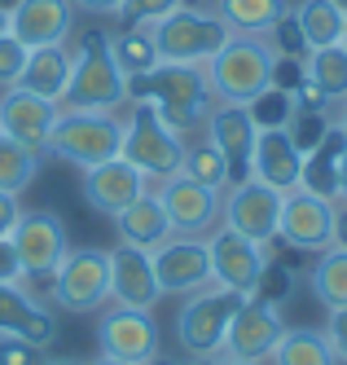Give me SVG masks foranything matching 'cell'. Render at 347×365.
I'll return each instance as SVG.
<instances>
[{"label":"cell","instance_id":"cell-1","mask_svg":"<svg viewBox=\"0 0 347 365\" xmlns=\"http://www.w3.org/2000/svg\"><path fill=\"white\" fill-rule=\"evenodd\" d=\"M128 101L132 106L150 101L176 133H198L211 115V106H216L211 84H207V66H198V62H158L145 75H132Z\"/></svg>","mask_w":347,"mask_h":365},{"label":"cell","instance_id":"cell-2","mask_svg":"<svg viewBox=\"0 0 347 365\" xmlns=\"http://www.w3.org/2000/svg\"><path fill=\"white\" fill-rule=\"evenodd\" d=\"M128 101V75L110 58V36L105 31H84L75 44V71L71 84L58 97V110H101L115 115Z\"/></svg>","mask_w":347,"mask_h":365},{"label":"cell","instance_id":"cell-3","mask_svg":"<svg viewBox=\"0 0 347 365\" xmlns=\"http://www.w3.org/2000/svg\"><path fill=\"white\" fill-rule=\"evenodd\" d=\"M273 44L264 36H229L207 66V84L216 101H233V106H251V101L273 84Z\"/></svg>","mask_w":347,"mask_h":365},{"label":"cell","instance_id":"cell-4","mask_svg":"<svg viewBox=\"0 0 347 365\" xmlns=\"http://www.w3.org/2000/svg\"><path fill=\"white\" fill-rule=\"evenodd\" d=\"M119 159H128L145 180H158V185H163V180L176 176L180 163H185V133H176L150 101H137L132 119L123 123Z\"/></svg>","mask_w":347,"mask_h":365},{"label":"cell","instance_id":"cell-5","mask_svg":"<svg viewBox=\"0 0 347 365\" xmlns=\"http://www.w3.org/2000/svg\"><path fill=\"white\" fill-rule=\"evenodd\" d=\"M123 145V123L101 110H58V123L48 133V154L71 168H97L115 159Z\"/></svg>","mask_w":347,"mask_h":365},{"label":"cell","instance_id":"cell-6","mask_svg":"<svg viewBox=\"0 0 347 365\" xmlns=\"http://www.w3.org/2000/svg\"><path fill=\"white\" fill-rule=\"evenodd\" d=\"M150 36L158 48V62H198L202 66L233 31L211 9L180 5V9L163 14L158 22H150Z\"/></svg>","mask_w":347,"mask_h":365},{"label":"cell","instance_id":"cell-7","mask_svg":"<svg viewBox=\"0 0 347 365\" xmlns=\"http://www.w3.org/2000/svg\"><path fill=\"white\" fill-rule=\"evenodd\" d=\"M48 299L66 312H97L110 299V251L66 247L58 269L48 273Z\"/></svg>","mask_w":347,"mask_h":365},{"label":"cell","instance_id":"cell-8","mask_svg":"<svg viewBox=\"0 0 347 365\" xmlns=\"http://www.w3.org/2000/svg\"><path fill=\"white\" fill-rule=\"evenodd\" d=\"M242 299L247 295L229 291V286H220V282H211V286H202V291L185 295V308H180V317H176L180 348L190 352V356H216L224 348V330H229L233 308L242 304Z\"/></svg>","mask_w":347,"mask_h":365},{"label":"cell","instance_id":"cell-9","mask_svg":"<svg viewBox=\"0 0 347 365\" xmlns=\"http://www.w3.org/2000/svg\"><path fill=\"white\" fill-rule=\"evenodd\" d=\"M277 216H281V194L255 176L233 180L220 198V225H229L233 233H242L259 247L277 242Z\"/></svg>","mask_w":347,"mask_h":365},{"label":"cell","instance_id":"cell-10","mask_svg":"<svg viewBox=\"0 0 347 365\" xmlns=\"http://www.w3.org/2000/svg\"><path fill=\"white\" fill-rule=\"evenodd\" d=\"M277 242H286L290 251H304V255H321L326 247H334V202L316 198L299 185L281 194Z\"/></svg>","mask_w":347,"mask_h":365},{"label":"cell","instance_id":"cell-11","mask_svg":"<svg viewBox=\"0 0 347 365\" xmlns=\"http://www.w3.org/2000/svg\"><path fill=\"white\" fill-rule=\"evenodd\" d=\"M154 259V277L163 295H194L202 286H211V251L207 238H180V233H167L163 242L150 251Z\"/></svg>","mask_w":347,"mask_h":365},{"label":"cell","instance_id":"cell-12","mask_svg":"<svg viewBox=\"0 0 347 365\" xmlns=\"http://www.w3.org/2000/svg\"><path fill=\"white\" fill-rule=\"evenodd\" d=\"M154 194H158V202H163V212H167L172 233H180V238H207V233L220 225V198L224 194L198 185V180H190L185 172L167 176Z\"/></svg>","mask_w":347,"mask_h":365},{"label":"cell","instance_id":"cell-13","mask_svg":"<svg viewBox=\"0 0 347 365\" xmlns=\"http://www.w3.org/2000/svg\"><path fill=\"white\" fill-rule=\"evenodd\" d=\"M286 334V322H281V312L269 308V304H259V299H242L233 308V317H229V330H224V356H237V361H255L264 365L273 356L277 348V339Z\"/></svg>","mask_w":347,"mask_h":365},{"label":"cell","instance_id":"cell-14","mask_svg":"<svg viewBox=\"0 0 347 365\" xmlns=\"http://www.w3.org/2000/svg\"><path fill=\"white\" fill-rule=\"evenodd\" d=\"M9 242L18 251L22 277H48L58 269V259L66 255V225L53 212H22Z\"/></svg>","mask_w":347,"mask_h":365},{"label":"cell","instance_id":"cell-15","mask_svg":"<svg viewBox=\"0 0 347 365\" xmlns=\"http://www.w3.org/2000/svg\"><path fill=\"white\" fill-rule=\"evenodd\" d=\"M207 251H211V277L237 295H251L259 269L269 264V251L251 238H242V233H233L229 225H216L207 233Z\"/></svg>","mask_w":347,"mask_h":365},{"label":"cell","instance_id":"cell-16","mask_svg":"<svg viewBox=\"0 0 347 365\" xmlns=\"http://www.w3.org/2000/svg\"><path fill=\"white\" fill-rule=\"evenodd\" d=\"M97 344L105 356L128 361V365H145L158 352V322L145 308H110L97 326Z\"/></svg>","mask_w":347,"mask_h":365},{"label":"cell","instance_id":"cell-17","mask_svg":"<svg viewBox=\"0 0 347 365\" xmlns=\"http://www.w3.org/2000/svg\"><path fill=\"white\" fill-rule=\"evenodd\" d=\"M202 128H207V141L216 145L224 154V163H229V185H233V180H247L251 176L255 137H259L251 110L247 106H233V101H216Z\"/></svg>","mask_w":347,"mask_h":365},{"label":"cell","instance_id":"cell-18","mask_svg":"<svg viewBox=\"0 0 347 365\" xmlns=\"http://www.w3.org/2000/svg\"><path fill=\"white\" fill-rule=\"evenodd\" d=\"M53 123H58V101L36 97V93H26L18 84L0 93V133L14 137V141H22L26 150L44 154Z\"/></svg>","mask_w":347,"mask_h":365},{"label":"cell","instance_id":"cell-19","mask_svg":"<svg viewBox=\"0 0 347 365\" xmlns=\"http://www.w3.org/2000/svg\"><path fill=\"white\" fill-rule=\"evenodd\" d=\"M9 36L26 48L40 44H71L75 36V5L71 0H18L9 9Z\"/></svg>","mask_w":347,"mask_h":365},{"label":"cell","instance_id":"cell-20","mask_svg":"<svg viewBox=\"0 0 347 365\" xmlns=\"http://www.w3.org/2000/svg\"><path fill=\"white\" fill-rule=\"evenodd\" d=\"M110 299H115L119 308H145V312L163 299V291H158V277H154L150 251L132 247V242L110 247Z\"/></svg>","mask_w":347,"mask_h":365},{"label":"cell","instance_id":"cell-21","mask_svg":"<svg viewBox=\"0 0 347 365\" xmlns=\"http://www.w3.org/2000/svg\"><path fill=\"white\" fill-rule=\"evenodd\" d=\"M145 185H150V180L132 168L128 159H119V154L84 172V198H88V207H93L97 216H110V220L123 212L128 202H137L145 194Z\"/></svg>","mask_w":347,"mask_h":365},{"label":"cell","instance_id":"cell-22","mask_svg":"<svg viewBox=\"0 0 347 365\" xmlns=\"http://www.w3.org/2000/svg\"><path fill=\"white\" fill-rule=\"evenodd\" d=\"M299 168H304V154H299L295 137L286 128H259L255 154H251V176L277 194H290L299 185Z\"/></svg>","mask_w":347,"mask_h":365},{"label":"cell","instance_id":"cell-23","mask_svg":"<svg viewBox=\"0 0 347 365\" xmlns=\"http://www.w3.org/2000/svg\"><path fill=\"white\" fill-rule=\"evenodd\" d=\"M0 334H18L36 352H44L58 339V317L44 304H36L18 282H0Z\"/></svg>","mask_w":347,"mask_h":365},{"label":"cell","instance_id":"cell-24","mask_svg":"<svg viewBox=\"0 0 347 365\" xmlns=\"http://www.w3.org/2000/svg\"><path fill=\"white\" fill-rule=\"evenodd\" d=\"M71 71H75V48L71 44H40V48L26 53V66L18 75V88L58 101L66 93V84H71Z\"/></svg>","mask_w":347,"mask_h":365},{"label":"cell","instance_id":"cell-25","mask_svg":"<svg viewBox=\"0 0 347 365\" xmlns=\"http://www.w3.org/2000/svg\"><path fill=\"white\" fill-rule=\"evenodd\" d=\"M343 150H347V137L338 133V128H330V133L304 154L299 190H308V194H316V198L338 202V159H343Z\"/></svg>","mask_w":347,"mask_h":365},{"label":"cell","instance_id":"cell-26","mask_svg":"<svg viewBox=\"0 0 347 365\" xmlns=\"http://www.w3.org/2000/svg\"><path fill=\"white\" fill-rule=\"evenodd\" d=\"M115 229H119V242H132V247H141V251H154L172 233L163 202H158V194H150V190L115 216Z\"/></svg>","mask_w":347,"mask_h":365},{"label":"cell","instance_id":"cell-27","mask_svg":"<svg viewBox=\"0 0 347 365\" xmlns=\"http://www.w3.org/2000/svg\"><path fill=\"white\" fill-rule=\"evenodd\" d=\"M286 9H290L286 0H211V14L233 36H269V27Z\"/></svg>","mask_w":347,"mask_h":365},{"label":"cell","instance_id":"cell-28","mask_svg":"<svg viewBox=\"0 0 347 365\" xmlns=\"http://www.w3.org/2000/svg\"><path fill=\"white\" fill-rule=\"evenodd\" d=\"M343 14L347 9H338L334 0H299V5L290 9V18H295V27H299V36L308 44V53L343 40Z\"/></svg>","mask_w":347,"mask_h":365},{"label":"cell","instance_id":"cell-29","mask_svg":"<svg viewBox=\"0 0 347 365\" xmlns=\"http://www.w3.org/2000/svg\"><path fill=\"white\" fill-rule=\"evenodd\" d=\"M273 365H338L334 348H330V334L326 330H312V326H295L277 339V348L269 356Z\"/></svg>","mask_w":347,"mask_h":365},{"label":"cell","instance_id":"cell-30","mask_svg":"<svg viewBox=\"0 0 347 365\" xmlns=\"http://www.w3.org/2000/svg\"><path fill=\"white\" fill-rule=\"evenodd\" d=\"M304 80L321 93L330 106L347 97V48L343 44H326V48H312L304 58Z\"/></svg>","mask_w":347,"mask_h":365},{"label":"cell","instance_id":"cell-31","mask_svg":"<svg viewBox=\"0 0 347 365\" xmlns=\"http://www.w3.org/2000/svg\"><path fill=\"white\" fill-rule=\"evenodd\" d=\"M308 286H312L316 304L347 308V247H326L316 255V264L308 273Z\"/></svg>","mask_w":347,"mask_h":365},{"label":"cell","instance_id":"cell-32","mask_svg":"<svg viewBox=\"0 0 347 365\" xmlns=\"http://www.w3.org/2000/svg\"><path fill=\"white\" fill-rule=\"evenodd\" d=\"M110 58L119 62V71L128 75V80H132V75L154 71L158 66V48H154L150 27H119L110 36Z\"/></svg>","mask_w":347,"mask_h":365},{"label":"cell","instance_id":"cell-33","mask_svg":"<svg viewBox=\"0 0 347 365\" xmlns=\"http://www.w3.org/2000/svg\"><path fill=\"white\" fill-rule=\"evenodd\" d=\"M36 176H40V154L0 133V190H5V194H22Z\"/></svg>","mask_w":347,"mask_h":365},{"label":"cell","instance_id":"cell-34","mask_svg":"<svg viewBox=\"0 0 347 365\" xmlns=\"http://www.w3.org/2000/svg\"><path fill=\"white\" fill-rule=\"evenodd\" d=\"M180 172L190 176V180H198V185H207V190H229V163H224V154L211 145V141H198V145H185V163H180Z\"/></svg>","mask_w":347,"mask_h":365},{"label":"cell","instance_id":"cell-35","mask_svg":"<svg viewBox=\"0 0 347 365\" xmlns=\"http://www.w3.org/2000/svg\"><path fill=\"white\" fill-rule=\"evenodd\" d=\"M290 295H295V269L281 264V259H269V264L259 269L255 286H251V299H259V304L277 308V304H286Z\"/></svg>","mask_w":347,"mask_h":365},{"label":"cell","instance_id":"cell-36","mask_svg":"<svg viewBox=\"0 0 347 365\" xmlns=\"http://www.w3.org/2000/svg\"><path fill=\"white\" fill-rule=\"evenodd\" d=\"M251 119H255V128H286L290 119H295V93H286V88H277V84H269L255 101H251Z\"/></svg>","mask_w":347,"mask_h":365},{"label":"cell","instance_id":"cell-37","mask_svg":"<svg viewBox=\"0 0 347 365\" xmlns=\"http://www.w3.org/2000/svg\"><path fill=\"white\" fill-rule=\"evenodd\" d=\"M334 128V119H330V110H316V106H295V119L286 123V133L295 137V145H299V154H308L316 141H321L326 133Z\"/></svg>","mask_w":347,"mask_h":365},{"label":"cell","instance_id":"cell-38","mask_svg":"<svg viewBox=\"0 0 347 365\" xmlns=\"http://www.w3.org/2000/svg\"><path fill=\"white\" fill-rule=\"evenodd\" d=\"M180 5H185V0H123L115 18L123 22V27H150V22H158L163 14H172Z\"/></svg>","mask_w":347,"mask_h":365},{"label":"cell","instance_id":"cell-39","mask_svg":"<svg viewBox=\"0 0 347 365\" xmlns=\"http://www.w3.org/2000/svg\"><path fill=\"white\" fill-rule=\"evenodd\" d=\"M26 53H31V48H26L22 40H14L9 31L0 36V88H14L18 84V75L26 66Z\"/></svg>","mask_w":347,"mask_h":365},{"label":"cell","instance_id":"cell-40","mask_svg":"<svg viewBox=\"0 0 347 365\" xmlns=\"http://www.w3.org/2000/svg\"><path fill=\"white\" fill-rule=\"evenodd\" d=\"M0 365H40V352L18 334H0Z\"/></svg>","mask_w":347,"mask_h":365},{"label":"cell","instance_id":"cell-41","mask_svg":"<svg viewBox=\"0 0 347 365\" xmlns=\"http://www.w3.org/2000/svg\"><path fill=\"white\" fill-rule=\"evenodd\" d=\"M326 334H330L334 356L347 365V308H330V326H326Z\"/></svg>","mask_w":347,"mask_h":365},{"label":"cell","instance_id":"cell-42","mask_svg":"<svg viewBox=\"0 0 347 365\" xmlns=\"http://www.w3.org/2000/svg\"><path fill=\"white\" fill-rule=\"evenodd\" d=\"M18 216H22V202H18V194H5V190H0V238H9V233H14Z\"/></svg>","mask_w":347,"mask_h":365},{"label":"cell","instance_id":"cell-43","mask_svg":"<svg viewBox=\"0 0 347 365\" xmlns=\"http://www.w3.org/2000/svg\"><path fill=\"white\" fill-rule=\"evenodd\" d=\"M0 282H22V264L9 238H0Z\"/></svg>","mask_w":347,"mask_h":365},{"label":"cell","instance_id":"cell-44","mask_svg":"<svg viewBox=\"0 0 347 365\" xmlns=\"http://www.w3.org/2000/svg\"><path fill=\"white\" fill-rule=\"evenodd\" d=\"M75 14H93V18H115L123 0H71Z\"/></svg>","mask_w":347,"mask_h":365},{"label":"cell","instance_id":"cell-45","mask_svg":"<svg viewBox=\"0 0 347 365\" xmlns=\"http://www.w3.org/2000/svg\"><path fill=\"white\" fill-rule=\"evenodd\" d=\"M334 247H347V202H334Z\"/></svg>","mask_w":347,"mask_h":365},{"label":"cell","instance_id":"cell-46","mask_svg":"<svg viewBox=\"0 0 347 365\" xmlns=\"http://www.w3.org/2000/svg\"><path fill=\"white\" fill-rule=\"evenodd\" d=\"M194 365H255V361H237V356L216 352V356H194Z\"/></svg>","mask_w":347,"mask_h":365},{"label":"cell","instance_id":"cell-47","mask_svg":"<svg viewBox=\"0 0 347 365\" xmlns=\"http://www.w3.org/2000/svg\"><path fill=\"white\" fill-rule=\"evenodd\" d=\"M338 198L347 202V150H343V159H338Z\"/></svg>","mask_w":347,"mask_h":365},{"label":"cell","instance_id":"cell-48","mask_svg":"<svg viewBox=\"0 0 347 365\" xmlns=\"http://www.w3.org/2000/svg\"><path fill=\"white\" fill-rule=\"evenodd\" d=\"M334 128H338V133H343V137H347V97H343V101H338V119H334Z\"/></svg>","mask_w":347,"mask_h":365},{"label":"cell","instance_id":"cell-49","mask_svg":"<svg viewBox=\"0 0 347 365\" xmlns=\"http://www.w3.org/2000/svg\"><path fill=\"white\" fill-rule=\"evenodd\" d=\"M145 365H180V361H172V356H163V352H154V356H150Z\"/></svg>","mask_w":347,"mask_h":365},{"label":"cell","instance_id":"cell-50","mask_svg":"<svg viewBox=\"0 0 347 365\" xmlns=\"http://www.w3.org/2000/svg\"><path fill=\"white\" fill-rule=\"evenodd\" d=\"M93 365H128V361H115V356H105V352H101V356H97Z\"/></svg>","mask_w":347,"mask_h":365},{"label":"cell","instance_id":"cell-51","mask_svg":"<svg viewBox=\"0 0 347 365\" xmlns=\"http://www.w3.org/2000/svg\"><path fill=\"white\" fill-rule=\"evenodd\" d=\"M9 31V9H0V36Z\"/></svg>","mask_w":347,"mask_h":365},{"label":"cell","instance_id":"cell-52","mask_svg":"<svg viewBox=\"0 0 347 365\" xmlns=\"http://www.w3.org/2000/svg\"><path fill=\"white\" fill-rule=\"evenodd\" d=\"M44 365H79V361H71V356H53V361H44Z\"/></svg>","mask_w":347,"mask_h":365},{"label":"cell","instance_id":"cell-53","mask_svg":"<svg viewBox=\"0 0 347 365\" xmlns=\"http://www.w3.org/2000/svg\"><path fill=\"white\" fill-rule=\"evenodd\" d=\"M338 44H343V48H347V14H343V40H338Z\"/></svg>","mask_w":347,"mask_h":365},{"label":"cell","instance_id":"cell-54","mask_svg":"<svg viewBox=\"0 0 347 365\" xmlns=\"http://www.w3.org/2000/svg\"><path fill=\"white\" fill-rule=\"evenodd\" d=\"M334 5H338V9H347V0H334Z\"/></svg>","mask_w":347,"mask_h":365},{"label":"cell","instance_id":"cell-55","mask_svg":"<svg viewBox=\"0 0 347 365\" xmlns=\"http://www.w3.org/2000/svg\"><path fill=\"white\" fill-rule=\"evenodd\" d=\"M207 5H211V0H207Z\"/></svg>","mask_w":347,"mask_h":365}]
</instances>
